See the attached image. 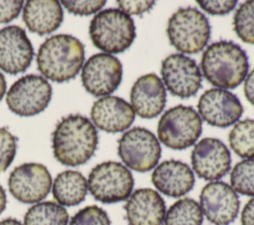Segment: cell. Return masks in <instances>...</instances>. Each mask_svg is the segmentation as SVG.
Returning a JSON list of instances; mask_svg holds the SVG:
<instances>
[{"mask_svg":"<svg viewBox=\"0 0 254 225\" xmlns=\"http://www.w3.org/2000/svg\"><path fill=\"white\" fill-rule=\"evenodd\" d=\"M98 135L91 121L82 115L63 117L52 134V148L56 160L64 166L85 164L94 154Z\"/></svg>","mask_w":254,"mask_h":225,"instance_id":"cell-1","label":"cell"},{"mask_svg":"<svg viewBox=\"0 0 254 225\" xmlns=\"http://www.w3.org/2000/svg\"><path fill=\"white\" fill-rule=\"evenodd\" d=\"M200 68L212 85L221 89H233L245 79L248 56L245 51L231 41H219L209 45L203 52Z\"/></svg>","mask_w":254,"mask_h":225,"instance_id":"cell-2","label":"cell"},{"mask_svg":"<svg viewBox=\"0 0 254 225\" xmlns=\"http://www.w3.org/2000/svg\"><path fill=\"white\" fill-rule=\"evenodd\" d=\"M84 61L82 43L70 35H55L39 48L37 64L39 71L55 82H65L74 78Z\"/></svg>","mask_w":254,"mask_h":225,"instance_id":"cell-3","label":"cell"},{"mask_svg":"<svg viewBox=\"0 0 254 225\" xmlns=\"http://www.w3.org/2000/svg\"><path fill=\"white\" fill-rule=\"evenodd\" d=\"M89 37L93 45L105 54H119L134 42L136 28L133 19L120 9L99 11L90 21Z\"/></svg>","mask_w":254,"mask_h":225,"instance_id":"cell-4","label":"cell"},{"mask_svg":"<svg viewBox=\"0 0 254 225\" xmlns=\"http://www.w3.org/2000/svg\"><path fill=\"white\" fill-rule=\"evenodd\" d=\"M167 35L171 45L179 52L197 54L209 41L210 25L196 8H180L168 21Z\"/></svg>","mask_w":254,"mask_h":225,"instance_id":"cell-5","label":"cell"},{"mask_svg":"<svg viewBox=\"0 0 254 225\" xmlns=\"http://www.w3.org/2000/svg\"><path fill=\"white\" fill-rule=\"evenodd\" d=\"M202 131L201 118L191 106L177 105L167 110L158 123L159 140L173 150L192 146Z\"/></svg>","mask_w":254,"mask_h":225,"instance_id":"cell-6","label":"cell"},{"mask_svg":"<svg viewBox=\"0 0 254 225\" xmlns=\"http://www.w3.org/2000/svg\"><path fill=\"white\" fill-rule=\"evenodd\" d=\"M133 186L131 171L118 162L108 161L98 164L88 174L89 192L102 203H115L128 199Z\"/></svg>","mask_w":254,"mask_h":225,"instance_id":"cell-7","label":"cell"},{"mask_svg":"<svg viewBox=\"0 0 254 225\" xmlns=\"http://www.w3.org/2000/svg\"><path fill=\"white\" fill-rule=\"evenodd\" d=\"M118 156L129 169L145 172L157 166L161 158V146L151 131L134 127L118 140Z\"/></svg>","mask_w":254,"mask_h":225,"instance_id":"cell-8","label":"cell"},{"mask_svg":"<svg viewBox=\"0 0 254 225\" xmlns=\"http://www.w3.org/2000/svg\"><path fill=\"white\" fill-rule=\"evenodd\" d=\"M52 91V86L45 77L27 74L12 84L7 92L6 103L18 116H35L48 107Z\"/></svg>","mask_w":254,"mask_h":225,"instance_id":"cell-9","label":"cell"},{"mask_svg":"<svg viewBox=\"0 0 254 225\" xmlns=\"http://www.w3.org/2000/svg\"><path fill=\"white\" fill-rule=\"evenodd\" d=\"M123 67L120 60L109 54L91 56L81 71V82L85 90L93 96H106L114 92L121 83Z\"/></svg>","mask_w":254,"mask_h":225,"instance_id":"cell-10","label":"cell"},{"mask_svg":"<svg viewBox=\"0 0 254 225\" xmlns=\"http://www.w3.org/2000/svg\"><path fill=\"white\" fill-rule=\"evenodd\" d=\"M8 187L10 193L18 201L37 203L49 194L52 187V176L46 166L26 163L11 171Z\"/></svg>","mask_w":254,"mask_h":225,"instance_id":"cell-11","label":"cell"},{"mask_svg":"<svg viewBox=\"0 0 254 225\" xmlns=\"http://www.w3.org/2000/svg\"><path fill=\"white\" fill-rule=\"evenodd\" d=\"M161 74L167 89L180 98L191 97L200 88L201 74L197 64L183 54L167 56L162 61Z\"/></svg>","mask_w":254,"mask_h":225,"instance_id":"cell-12","label":"cell"},{"mask_svg":"<svg viewBox=\"0 0 254 225\" xmlns=\"http://www.w3.org/2000/svg\"><path fill=\"white\" fill-rule=\"evenodd\" d=\"M200 209L208 221L215 225H229L239 211V198L234 189L223 181L205 184L199 195Z\"/></svg>","mask_w":254,"mask_h":225,"instance_id":"cell-13","label":"cell"},{"mask_svg":"<svg viewBox=\"0 0 254 225\" xmlns=\"http://www.w3.org/2000/svg\"><path fill=\"white\" fill-rule=\"evenodd\" d=\"M197 109L206 123L219 128L233 125L243 113V107L238 97L221 88L204 91L199 97Z\"/></svg>","mask_w":254,"mask_h":225,"instance_id":"cell-14","label":"cell"},{"mask_svg":"<svg viewBox=\"0 0 254 225\" xmlns=\"http://www.w3.org/2000/svg\"><path fill=\"white\" fill-rule=\"evenodd\" d=\"M191 166L194 172L205 180L223 177L230 169L231 157L223 142L215 138H203L191 151Z\"/></svg>","mask_w":254,"mask_h":225,"instance_id":"cell-15","label":"cell"},{"mask_svg":"<svg viewBox=\"0 0 254 225\" xmlns=\"http://www.w3.org/2000/svg\"><path fill=\"white\" fill-rule=\"evenodd\" d=\"M34 57V49L26 31L19 26H8L0 30V68L17 74L25 71Z\"/></svg>","mask_w":254,"mask_h":225,"instance_id":"cell-16","label":"cell"},{"mask_svg":"<svg viewBox=\"0 0 254 225\" xmlns=\"http://www.w3.org/2000/svg\"><path fill=\"white\" fill-rule=\"evenodd\" d=\"M166 99L165 86L155 73L140 76L131 88L132 108L141 118L151 119L160 115L165 108Z\"/></svg>","mask_w":254,"mask_h":225,"instance_id":"cell-17","label":"cell"},{"mask_svg":"<svg viewBox=\"0 0 254 225\" xmlns=\"http://www.w3.org/2000/svg\"><path fill=\"white\" fill-rule=\"evenodd\" d=\"M93 124L107 133H119L128 129L135 120L132 106L117 96H104L96 100L90 111Z\"/></svg>","mask_w":254,"mask_h":225,"instance_id":"cell-18","label":"cell"},{"mask_svg":"<svg viewBox=\"0 0 254 225\" xmlns=\"http://www.w3.org/2000/svg\"><path fill=\"white\" fill-rule=\"evenodd\" d=\"M124 208L129 225H162L166 215L163 197L152 188L135 190Z\"/></svg>","mask_w":254,"mask_h":225,"instance_id":"cell-19","label":"cell"},{"mask_svg":"<svg viewBox=\"0 0 254 225\" xmlns=\"http://www.w3.org/2000/svg\"><path fill=\"white\" fill-rule=\"evenodd\" d=\"M151 179L160 192L171 197L183 196L194 185V175L190 168L177 160L164 161L157 166Z\"/></svg>","mask_w":254,"mask_h":225,"instance_id":"cell-20","label":"cell"},{"mask_svg":"<svg viewBox=\"0 0 254 225\" xmlns=\"http://www.w3.org/2000/svg\"><path fill=\"white\" fill-rule=\"evenodd\" d=\"M23 20L32 33L45 36L61 26L64 11L57 0H29L24 5Z\"/></svg>","mask_w":254,"mask_h":225,"instance_id":"cell-21","label":"cell"},{"mask_svg":"<svg viewBox=\"0 0 254 225\" xmlns=\"http://www.w3.org/2000/svg\"><path fill=\"white\" fill-rule=\"evenodd\" d=\"M87 188V180L82 173L77 170L67 169L56 176L52 192L60 205L74 206L84 200Z\"/></svg>","mask_w":254,"mask_h":225,"instance_id":"cell-22","label":"cell"},{"mask_svg":"<svg viewBox=\"0 0 254 225\" xmlns=\"http://www.w3.org/2000/svg\"><path fill=\"white\" fill-rule=\"evenodd\" d=\"M67 222L66 209L54 201L38 202L24 216V225H67Z\"/></svg>","mask_w":254,"mask_h":225,"instance_id":"cell-23","label":"cell"},{"mask_svg":"<svg viewBox=\"0 0 254 225\" xmlns=\"http://www.w3.org/2000/svg\"><path fill=\"white\" fill-rule=\"evenodd\" d=\"M203 220L199 204L185 197L176 201L165 215V225H201Z\"/></svg>","mask_w":254,"mask_h":225,"instance_id":"cell-24","label":"cell"},{"mask_svg":"<svg viewBox=\"0 0 254 225\" xmlns=\"http://www.w3.org/2000/svg\"><path fill=\"white\" fill-rule=\"evenodd\" d=\"M228 141L233 152L245 159H254V120L244 119L234 124Z\"/></svg>","mask_w":254,"mask_h":225,"instance_id":"cell-25","label":"cell"},{"mask_svg":"<svg viewBox=\"0 0 254 225\" xmlns=\"http://www.w3.org/2000/svg\"><path fill=\"white\" fill-rule=\"evenodd\" d=\"M231 187L242 195L254 196V159L237 163L230 173Z\"/></svg>","mask_w":254,"mask_h":225,"instance_id":"cell-26","label":"cell"},{"mask_svg":"<svg viewBox=\"0 0 254 225\" xmlns=\"http://www.w3.org/2000/svg\"><path fill=\"white\" fill-rule=\"evenodd\" d=\"M233 29L242 42L254 45V0L242 3L236 10Z\"/></svg>","mask_w":254,"mask_h":225,"instance_id":"cell-27","label":"cell"},{"mask_svg":"<svg viewBox=\"0 0 254 225\" xmlns=\"http://www.w3.org/2000/svg\"><path fill=\"white\" fill-rule=\"evenodd\" d=\"M68 225H111V222L105 210L97 205H89L77 211Z\"/></svg>","mask_w":254,"mask_h":225,"instance_id":"cell-28","label":"cell"},{"mask_svg":"<svg viewBox=\"0 0 254 225\" xmlns=\"http://www.w3.org/2000/svg\"><path fill=\"white\" fill-rule=\"evenodd\" d=\"M16 152L17 138L6 127H0V173L10 167Z\"/></svg>","mask_w":254,"mask_h":225,"instance_id":"cell-29","label":"cell"},{"mask_svg":"<svg viewBox=\"0 0 254 225\" xmlns=\"http://www.w3.org/2000/svg\"><path fill=\"white\" fill-rule=\"evenodd\" d=\"M104 0H92V1H65L63 0L62 4L64 7L73 15L87 16L98 12L104 5Z\"/></svg>","mask_w":254,"mask_h":225,"instance_id":"cell-30","label":"cell"},{"mask_svg":"<svg viewBox=\"0 0 254 225\" xmlns=\"http://www.w3.org/2000/svg\"><path fill=\"white\" fill-rule=\"evenodd\" d=\"M197 4L202 10L210 15H225L230 13L236 6V0H223V1H197Z\"/></svg>","mask_w":254,"mask_h":225,"instance_id":"cell-31","label":"cell"},{"mask_svg":"<svg viewBox=\"0 0 254 225\" xmlns=\"http://www.w3.org/2000/svg\"><path fill=\"white\" fill-rule=\"evenodd\" d=\"M22 0L0 1V24L9 23L16 19L23 7Z\"/></svg>","mask_w":254,"mask_h":225,"instance_id":"cell-32","label":"cell"},{"mask_svg":"<svg viewBox=\"0 0 254 225\" xmlns=\"http://www.w3.org/2000/svg\"><path fill=\"white\" fill-rule=\"evenodd\" d=\"M117 4L122 12L127 15H140L148 12L155 5L154 1H126L119 0Z\"/></svg>","mask_w":254,"mask_h":225,"instance_id":"cell-33","label":"cell"},{"mask_svg":"<svg viewBox=\"0 0 254 225\" xmlns=\"http://www.w3.org/2000/svg\"><path fill=\"white\" fill-rule=\"evenodd\" d=\"M241 225H254V197L251 198L242 209Z\"/></svg>","mask_w":254,"mask_h":225,"instance_id":"cell-34","label":"cell"},{"mask_svg":"<svg viewBox=\"0 0 254 225\" xmlns=\"http://www.w3.org/2000/svg\"><path fill=\"white\" fill-rule=\"evenodd\" d=\"M244 94L246 99L254 105V68L245 77Z\"/></svg>","mask_w":254,"mask_h":225,"instance_id":"cell-35","label":"cell"},{"mask_svg":"<svg viewBox=\"0 0 254 225\" xmlns=\"http://www.w3.org/2000/svg\"><path fill=\"white\" fill-rule=\"evenodd\" d=\"M6 203H7V198H6V193L2 185L0 184V214L4 211L6 208Z\"/></svg>","mask_w":254,"mask_h":225,"instance_id":"cell-36","label":"cell"},{"mask_svg":"<svg viewBox=\"0 0 254 225\" xmlns=\"http://www.w3.org/2000/svg\"><path fill=\"white\" fill-rule=\"evenodd\" d=\"M6 92V80L4 75L0 72V100L3 98Z\"/></svg>","mask_w":254,"mask_h":225,"instance_id":"cell-37","label":"cell"},{"mask_svg":"<svg viewBox=\"0 0 254 225\" xmlns=\"http://www.w3.org/2000/svg\"><path fill=\"white\" fill-rule=\"evenodd\" d=\"M0 225H23V224L15 218H6L0 221Z\"/></svg>","mask_w":254,"mask_h":225,"instance_id":"cell-38","label":"cell"}]
</instances>
